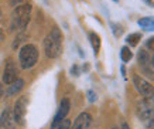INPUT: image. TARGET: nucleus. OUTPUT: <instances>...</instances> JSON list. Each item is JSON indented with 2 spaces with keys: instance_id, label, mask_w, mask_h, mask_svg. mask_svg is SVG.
<instances>
[{
  "instance_id": "nucleus-1",
  "label": "nucleus",
  "mask_w": 154,
  "mask_h": 129,
  "mask_svg": "<svg viewBox=\"0 0 154 129\" xmlns=\"http://www.w3.org/2000/svg\"><path fill=\"white\" fill-rule=\"evenodd\" d=\"M44 53L48 58H57L62 53V33L58 27L51 28V31L44 38Z\"/></svg>"
},
{
  "instance_id": "nucleus-2",
  "label": "nucleus",
  "mask_w": 154,
  "mask_h": 129,
  "mask_svg": "<svg viewBox=\"0 0 154 129\" xmlns=\"http://www.w3.org/2000/svg\"><path fill=\"white\" fill-rule=\"evenodd\" d=\"M31 17V5H20L13 10L11 13V21L10 28L11 30H24L27 27Z\"/></svg>"
},
{
  "instance_id": "nucleus-3",
  "label": "nucleus",
  "mask_w": 154,
  "mask_h": 129,
  "mask_svg": "<svg viewBox=\"0 0 154 129\" xmlns=\"http://www.w3.org/2000/svg\"><path fill=\"white\" fill-rule=\"evenodd\" d=\"M19 61H20L21 68H24V69H28V68H31V67H34L38 61L37 47L33 46V44L23 46L20 48V53H19Z\"/></svg>"
},
{
  "instance_id": "nucleus-4",
  "label": "nucleus",
  "mask_w": 154,
  "mask_h": 129,
  "mask_svg": "<svg viewBox=\"0 0 154 129\" xmlns=\"http://www.w3.org/2000/svg\"><path fill=\"white\" fill-rule=\"evenodd\" d=\"M137 116L140 118V121H143L146 124V126H154V106L153 102L149 99H143L139 102L137 105Z\"/></svg>"
},
{
  "instance_id": "nucleus-5",
  "label": "nucleus",
  "mask_w": 154,
  "mask_h": 129,
  "mask_svg": "<svg viewBox=\"0 0 154 129\" xmlns=\"http://www.w3.org/2000/svg\"><path fill=\"white\" fill-rule=\"evenodd\" d=\"M133 84H134L136 89L140 92L146 99L154 102V85H151L149 81H146L144 78H141L139 75L133 77Z\"/></svg>"
},
{
  "instance_id": "nucleus-6",
  "label": "nucleus",
  "mask_w": 154,
  "mask_h": 129,
  "mask_svg": "<svg viewBox=\"0 0 154 129\" xmlns=\"http://www.w3.org/2000/svg\"><path fill=\"white\" fill-rule=\"evenodd\" d=\"M27 105H28V98L27 97H20L13 108V115L16 119L17 125H24L26 122V112H27Z\"/></svg>"
},
{
  "instance_id": "nucleus-7",
  "label": "nucleus",
  "mask_w": 154,
  "mask_h": 129,
  "mask_svg": "<svg viewBox=\"0 0 154 129\" xmlns=\"http://www.w3.org/2000/svg\"><path fill=\"white\" fill-rule=\"evenodd\" d=\"M69 108H71V102L68 98H64L60 104V108L57 111L55 116H54V119H52V124H51V129H55L58 125L62 122V121L65 119V116L68 115V112H69Z\"/></svg>"
},
{
  "instance_id": "nucleus-8",
  "label": "nucleus",
  "mask_w": 154,
  "mask_h": 129,
  "mask_svg": "<svg viewBox=\"0 0 154 129\" xmlns=\"http://www.w3.org/2000/svg\"><path fill=\"white\" fill-rule=\"evenodd\" d=\"M16 119L13 115V109L6 108L0 115V129H14L16 128Z\"/></svg>"
},
{
  "instance_id": "nucleus-9",
  "label": "nucleus",
  "mask_w": 154,
  "mask_h": 129,
  "mask_svg": "<svg viewBox=\"0 0 154 129\" xmlns=\"http://www.w3.org/2000/svg\"><path fill=\"white\" fill-rule=\"evenodd\" d=\"M17 79V68L13 60H7L5 65V71H3V82L11 84L13 81Z\"/></svg>"
},
{
  "instance_id": "nucleus-10",
  "label": "nucleus",
  "mask_w": 154,
  "mask_h": 129,
  "mask_svg": "<svg viewBox=\"0 0 154 129\" xmlns=\"http://www.w3.org/2000/svg\"><path fill=\"white\" fill-rule=\"evenodd\" d=\"M91 125H92V116L88 112H82L76 116L71 129H91Z\"/></svg>"
},
{
  "instance_id": "nucleus-11",
  "label": "nucleus",
  "mask_w": 154,
  "mask_h": 129,
  "mask_svg": "<svg viewBox=\"0 0 154 129\" xmlns=\"http://www.w3.org/2000/svg\"><path fill=\"white\" fill-rule=\"evenodd\" d=\"M24 87V81L23 79H16L11 84H9V89H7V95L11 97V95H16L17 92H20Z\"/></svg>"
},
{
  "instance_id": "nucleus-12",
  "label": "nucleus",
  "mask_w": 154,
  "mask_h": 129,
  "mask_svg": "<svg viewBox=\"0 0 154 129\" xmlns=\"http://www.w3.org/2000/svg\"><path fill=\"white\" fill-rule=\"evenodd\" d=\"M137 23H139V26L141 28H144L147 31H154V18L153 17H143Z\"/></svg>"
},
{
  "instance_id": "nucleus-13",
  "label": "nucleus",
  "mask_w": 154,
  "mask_h": 129,
  "mask_svg": "<svg viewBox=\"0 0 154 129\" xmlns=\"http://www.w3.org/2000/svg\"><path fill=\"white\" fill-rule=\"evenodd\" d=\"M89 40H91V44H92V48H94L95 55L99 53L100 50V37L96 34V33H89Z\"/></svg>"
},
{
  "instance_id": "nucleus-14",
  "label": "nucleus",
  "mask_w": 154,
  "mask_h": 129,
  "mask_svg": "<svg viewBox=\"0 0 154 129\" xmlns=\"http://www.w3.org/2000/svg\"><path fill=\"white\" fill-rule=\"evenodd\" d=\"M141 40V34L140 33H131V34H129V36L126 37V43L127 46L130 47H136L137 44H139V41Z\"/></svg>"
},
{
  "instance_id": "nucleus-15",
  "label": "nucleus",
  "mask_w": 154,
  "mask_h": 129,
  "mask_svg": "<svg viewBox=\"0 0 154 129\" xmlns=\"http://www.w3.org/2000/svg\"><path fill=\"white\" fill-rule=\"evenodd\" d=\"M131 57H133V53L130 51V48L127 46L122 47L120 50V60L123 61V63H129V61L131 60Z\"/></svg>"
},
{
  "instance_id": "nucleus-16",
  "label": "nucleus",
  "mask_w": 154,
  "mask_h": 129,
  "mask_svg": "<svg viewBox=\"0 0 154 129\" xmlns=\"http://www.w3.org/2000/svg\"><path fill=\"white\" fill-rule=\"evenodd\" d=\"M112 30H113V34L116 37H120L122 33H123V30H122V27L119 24H112Z\"/></svg>"
},
{
  "instance_id": "nucleus-17",
  "label": "nucleus",
  "mask_w": 154,
  "mask_h": 129,
  "mask_svg": "<svg viewBox=\"0 0 154 129\" xmlns=\"http://www.w3.org/2000/svg\"><path fill=\"white\" fill-rule=\"evenodd\" d=\"M55 129H69V121H66V119H64L62 122H61L58 126H57Z\"/></svg>"
},
{
  "instance_id": "nucleus-18",
  "label": "nucleus",
  "mask_w": 154,
  "mask_h": 129,
  "mask_svg": "<svg viewBox=\"0 0 154 129\" xmlns=\"http://www.w3.org/2000/svg\"><path fill=\"white\" fill-rule=\"evenodd\" d=\"M146 46H147V48H149V50L154 51V37H151V38H149V40H147Z\"/></svg>"
},
{
  "instance_id": "nucleus-19",
  "label": "nucleus",
  "mask_w": 154,
  "mask_h": 129,
  "mask_svg": "<svg viewBox=\"0 0 154 129\" xmlns=\"http://www.w3.org/2000/svg\"><path fill=\"white\" fill-rule=\"evenodd\" d=\"M146 3H149V6H151V7H154V0H144Z\"/></svg>"
},
{
  "instance_id": "nucleus-20",
  "label": "nucleus",
  "mask_w": 154,
  "mask_h": 129,
  "mask_svg": "<svg viewBox=\"0 0 154 129\" xmlns=\"http://www.w3.org/2000/svg\"><path fill=\"white\" fill-rule=\"evenodd\" d=\"M120 129H130V126H129L127 124H123V125H122V128H120Z\"/></svg>"
},
{
  "instance_id": "nucleus-21",
  "label": "nucleus",
  "mask_w": 154,
  "mask_h": 129,
  "mask_svg": "<svg viewBox=\"0 0 154 129\" xmlns=\"http://www.w3.org/2000/svg\"><path fill=\"white\" fill-rule=\"evenodd\" d=\"M3 95V87H2V82H0V98Z\"/></svg>"
},
{
  "instance_id": "nucleus-22",
  "label": "nucleus",
  "mask_w": 154,
  "mask_h": 129,
  "mask_svg": "<svg viewBox=\"0 0 154 129\" xmlns=\"http://www.w3.org/2000/svg\"><path fill=\"white\" fill-rule=\"evenodd\" d=\"M150 61H151V65H154V57L153 58H150Z\"/></svg>"
},
{
  "instance_id": "nucleus-23",
  "label": "nucleus",
  "mask_w": 154,
  "mask_h": 129,
  "mask_svg": "<svg viewBox=\"0 0 154 129\" xmlns=\"http://www.w3.org/2000/svg\"><path fill=\"white\" fill-rule=\"evenodd\" d=\"M14 2H21V0H14Z\"/></svg>"
},
{
  "instance_id": "nucleus-24",
  "label": "nucleus",
  "mask_w": 154,
  "mask_h": 129,
  "mask_svg": "<svg viewBox=\"0 0 154 129\" xmlns=\"http://www.w3.org/2000/svg\"><path fill=\"white\" fill-rule=\"evenodd\" d=\"M112 129H119V128H116V126H115V128H112Z\"/></svg>"
},
{
  "instance_id": "nucleus-25",
  "label": "nucleus",
  "mask_w": 154,
  "mask_h": 129,
  "mask_svg": "<svg viewBox=\"0 0 154 129\" xmlns=\"http://www.w3.org/2000/svg\"><path fill=\"white\" fill-rule=\"evenodd\" d=\"M113 2H119V0H113Z\"/></svg>"
}]
</instances>
